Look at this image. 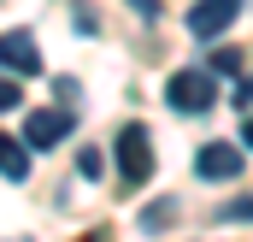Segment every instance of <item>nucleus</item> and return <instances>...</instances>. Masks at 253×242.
<instances>
[{"mask_svg":"<svg viewBox=\"0 0 253 242\" xmlns=\"http://www.w3.org/2000/svg\"><path fill=\"white\" fill-rule=\"evenodd\" d=\"M18 107V77H0V113Z\"/></svg>","mask_w":253,"mask_h":242,"instance_id":"obj_12","label":"nucleus"},{"mask_svg":"<svg viewBox=\"0 0 253 242\" xmlns=\"http://www.w3.org/2000/svg\"><path fill=\"white\" fill-rule=\"evenodd\" d=\"M77 178H100V148H83V154H77Z\"/></svg>","mask_w":253,"mask_h":242,"instance_id":"obj_10","label":"nucleus"},{"mask_svg":"<svg viewBox=\"0 0 253 242\" xmlns=\"http://www.w3.org/2000/svg\"><path fill=\"white\" fill-rule=\"evenodd\" d=\"M0 178H6V183H24V178H30V148L12 142V136H0Z\"/></svg>","mask_w":253,"mask_h":242,"instance_id":"obj_7","label":"nucleus"},{"mask_svg":"<svg viewBox=\"0 0 253 242\" xmlns=\"http://www.w3.org/2000/svg\"><path fill=\"white\" fill-rule=\"evenodd\" d=\"M242 54H236V48H218V54H212V71H230V77H242Z\"/></svg>","mask_w":253,"mask_h":242,"instance_id":"obj_9","label":"nucleus"},{"mask_svg":"<svg viewBox=\"0 0 253 242\" xmlns=\"http://www.w3.org/2000/svg\"><path fill=\"white\" fill-rule=\"evenodd\" d=\"M171 225H177V201H171V195H165V201H147V207H141V231H147V237H165Z\"/></svg>","mask_w":253,"mask_h":242,"instance_id":"obj_8","label":"nucleus"},{"mask_svg":"<svg viewBox=\"0 0 253 242\" xmlns=\"http://www.w3.org/2000/svg\"><path fill=\"white\" fill-rule=\"evenodd\" d=\"M65 136H71V113H53V107L47 113H30V124H24V148H42V154L59 148Z\"/></svg>","mask_w":253,"mask_h":242,"instance_id":"obj_6","label":"nucleus"},{"mask_svg":"<svg viewBox=\"0 0 253 242\" xmlns=\"http://www.w3.org/2000/svg\"><path fill=\"white\" fill-rule=\"evenodd\" d=\"M12 242H24V237H12Z\"/></svg>","mask_w":253,"mask_h":242,"instance_id":"obj_14","label":"nucleus"},{"mask_svg":"<svg viewBox=\"0 0 253 242\" xmlns=\"http://www.w3.org/2000/svg\"><path fill=\"white\" fill-rule=\"evenodd\" d=\"M194 172L206 183H230L248 172V154H242V142H206L200 154H194Z\"/></svg>","mask_w":253,"mask_h":242,"instance_id":"obj_3","label":"nucleus"},{"mask_svg":"<svg viewBox=\"0 0 253 242\" xmlns=\"http://www.w3.org/2000/svg\"><path fill=\"white\" fill-rule=\"evenodd\" d=\"M118 172H124L129 189L153 178V142H147L141 124H124V130H118Z\"/></svg>","mask_w":253,"mask_h":242,"instance_id":"obj_2","label":"nucleus"},{"mask_svg":"<svg viewBox=\"0 0 253 242\" xmlns=\"http://www.w3.org/2000/svg\"><path fill=\"white\" fill-rule=\"evenodd\" d=\"M0 65L12 77H42V48L30 30H0Z\"/></svg>","mask_w":253,"mask_h":242,"instance_id":"obj_5","label":"nucleus"},{"mask_svg":"<svg viewBox=\"0 0 253 242\" xmlns=\"http://www.w3.org/2000/svg\"><path fill=\"white\" fill-rule=\"evenodd\" d=\"M236 18H242V0H194L189 6V36L194 42H218Z\"/></svg>","mask_w":253,"mask_h":242,"instance_id":"obj_4","label":"nucleus"},{"mask_svg":"<svg viewBox=\"0 0 253 242\" xmlns=\"http://www.w3.org/2000/svg\"><path fill=\"white\" fill-rule=\"evenodd\" d=\"M83 242H106V237H83Z\"/></svg>","mask_w":253,"mask_h":242,"instance_id":"obj_13","label":"nucleus"},{"mask_svg":"<svg viewBox=\"0 0 253 242\" xmlns=\"http://www.w3.org/2000/svg\"><path fill=\"white\" fill-rule=\"evenodd\" d=\"M165 101H171L177 113H206V107L218 101V83H212V71L183 65V71H171V77H165Z\"/></svg>","mask_w":253,"mask_h":242,"instance_id":"obj_1","label":"nucleus"},{"mask_svg":"<svg viewBox=\"0 0 253 242\" xmlns=\"http://www.w3.org/2000/svg\"><path fill=\"white\" fill-rule=\"evenodd\" d=\"M218 219H224V225H248V195H236V207H224Z\"/></svg>","mask_w":253,"mask_h":242,"instance_id":"obj_11","label":"nucleus"}]
</instances>
